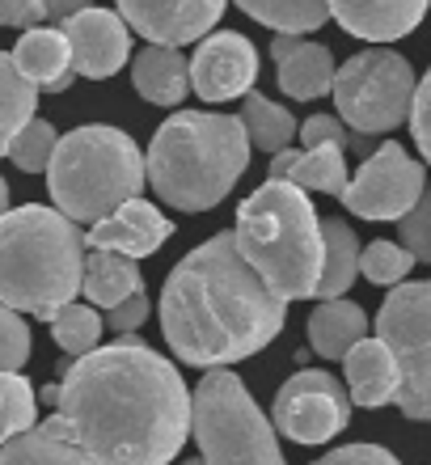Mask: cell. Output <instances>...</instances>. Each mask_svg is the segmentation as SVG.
Segmentation results:
<instances>
[{
    "instance_id": "obj_1",
    "label": "cell",
    "mask_w": 431,
    "mask_h": 465,
    "mask_svg": "<svg viewBox=\"0 0 431 465\" xmlns=\"http://www.w3.org/2000/svg\"><path fill=\"white\" fill-rule=\"evenodd\" d=\"M55 415L98 465H170L195 423V393L148 343H119L64 368Z\"/></svg>"
},
{
    "instance_id": "obj_2",
    "label": "cell",
    "mask_w": 431,
    "mask_h": 465,
    "mask_svg": "<svg viewBox=\"0 0 431 465\" xmlns=\"http://www.w3.org/2000/svg\"><path fill=\"white\" fill-rule=\"evenodd\" d=\"M284 322L288 301L246 262L233 229L195 245L161 288V334L191 368L241 364L275 343Z\"/></svg>"
},
{
    "instance_id": "obj_3",
    "label": "cell",
    "mask_w": 431,
    "mask_h": 465,
    "mask_svg": "<svg viewBox=\"0 0 431 465\" xmlns=\"http://www.w3.org/2000/svg\"><path fill=\"white\" fill-rule=\"evenodd\" d=\"M246 123L216 111H178L148 144V186L178 212H211L250 170Z\"/></svg>"
},
{
    "instance_id": "obj_4",
    "label": "cell",
    "mask_w": 431,
    "mask_h": 465,
    "mask_svg": "<svg viewBox=\"0 0 431 465\" xmlns=\"http://www.w3.org/2000/svg\"><path fill=\"white\" fill-rule=\"evenodd\" d=\"M85 258V232L60 208H9L0 216V305L51 322L81 292Z\"/></svg>"
},
{
    "instance_id": "obj_5",
    "label": "cell",
    "mask_w": 431,
    "mask_h": 465,
    "mask_svg": "<svg viewBox=\"0 0 431 465\" xmlns=\"http://www.w3.org/2000/svg\"><path fill=\"white\" fill-rule=\"evenodd\" d=\"M233 237L246 262L284 301L318 296L321 267H326V232H321V216L309 203V191L288 178H267L254 195L241 199Z\"/></svg>"
},
{
    "instance_id": "obj_6",
    "label": "cell",
    "mask_w": 431,
    "mask_h": 465,
    "mask_svg": "<svg viewBox=\"0 0 431 465\" xmlns=\"http://www.w3.org/2000/svg\"><path fill=\"white\" fill-rule=\"evenodd\" d=\"M148 183V161L136 140L119 127L89 123L60 135L47 165L51 203L76 224H98L127 199H140Z\"/></svg>"
},
{
    "instance_id": "obj_7",
    "label": "cell",
    "mask_w": 431,
    "mask_h": 465,
    "mask_svg": "<svg viewBox=\"0 0 431 465\" xmlns=\"http://www.w3.org/2000/svg\"><path fill=\"white\" fill-rule=\"evenodd\" d=\"M191 431L208 465H288L275 419L250 398L233 368H208V377L199 381Z\"/></svg>"
},
{
    "instance_id": "obj_8",
    "label": "cell",
    "mask_w": 431,
    "mask_h": 465,
    "mask_svg": "<svg viewBox=\"0 0 431 465\" xmlns=\"http://www.w3.org/2000/svg\"><path fill=\"white\" fill-rule=\"evenodd\" d=\"M419 76L402 51H356L334 76V111L359 135H385L410 123Z\"/></svg>"
},
{
    "instance_id": "obj_9",
    "label": "cell",
    "mask_w": 431,
    "mask_h": 465,
    "mask_svg": "<svg viewBox=\"0 0 431 465\" xmlns=\"http://www.w3.org/2000/svg\"><path fill=\"white\" fill-rule=\"evenodd\" d=\"M351 393L338 377L321 368H296L292 377L279 385L271 406V419L279 436L296 444H326L351 423Z\"/></svg>"
},
{
    "instance_id": "obj_10",
    "label": "cell",
    "mask_w": 431,
    "mask_h": 465,
    "mask_svg": "<svg viewBox=\"0 0 431 465\" xmlns=\"http://www.w3.org/2000/svg\"><path fill=\"white\" fill-rule=\"evenodd\" d=\"M427 191V170L402 144H381L372 153L338 199L359 221H402Z\"/></svg>"
},
{
    "instance_id": "obj_11",
    "label": "cell",
    "mask_w": 431,
    "mask_h": 465,
    "mask_svg": "<svg viewBox=\"0 0 431 465\" xmlns=\"http://www.w3.org/2000/svg\"><path fill=\"white\" fill-rule=\"evenodd\" d=\"M377 339L397 355L402 377L431 368V280H407L389 288L377 309Z\"/></svg>"
},
{
    "instance_id": "obj_12",
    "label": "cell",
    "mask_w": 431,
    "mask_h": 465,
    "mask_svg": "<svg viewBox=\"0 0 431 465\" xmlns=\"http://www.w3.org/2000/svg\"><path fill=\"white\" fill-rule=\"evenodd\" d=\"M259 81V47L237 30H216L191 55V89L203 102L246 98Z\"/></svg>"
},
{
    "instance_id": "obj_13",
    "label": "cell",
    "mask_w": 431,
    "mask_h": 465,
    "mask_svg": "<svg viewBox=\"0 0 431 465\" xmlns=\"http://www.w3.org/2000/svg\"><path fill=\"white\" fill-rule=\"evenodd\" d=\"M123 22L157 47L203 43L216 30L224 0H114Z\"/></svg>"
},
{
    "instance_id": "obj_14",
    "label": "cell",
    "mask_w": 431,
    "mask_h": 465,
    "mask_svg": "<svg viewBox=\"0 0 431 465\" xmlns=\"http://www.w3.org/2000/svg\"><path fill=\"white\" fill-rule=\"evenodd\" d=\"M68 43H73V68L76 76L89 81H106L132 60V25L123 22V13L114 9H85L76 13L68 25H60Z\"/></svg>"
},
{
    "instance_id": "obj_15",
    "label": "cell",
    "mask_w": 431,
    "mask_h": 465,
    "mask_svg": "<svg viewBox=\"0 0 431 465\" xmlns=\"http://www.w3.org/2000/svg\"><path fill=\"white\" fill-rule=\"evenodd\" d=\"M173 237V221H165V212L152 208L148 199H127L123 208H114L106 221L89 224L85 242L89 250H114L127 258H148Z\"/></svg>"
},
{
    "instance_id": "obj_16",
    "label": "cell",
    "mask_w": 431,
    "mask_h": 465,
    "mask_svg": "<svg viewBox=\"0 0 431 465\" xmlns=\"http://www.w3.org/2000/svg\"><path fill=\"white\" fill-rule=\"evenodd\" d=\"M431 0H330V17L351 38L394 43L419 30Z\"/></svg>"
},
{
    "instance_id": "obj_17",
    "label": "cell",
    "mask_w": 431,
    "mask_h": 465,
    "mask_svg": "<svg viewBox=\"0 0 431 465\" xmlns=\"http://www.w3.org/2000/svg\"><path fill=\"white\" fill-rule=\"evenodd\" d=\"M13 60H17L25 81H34L43 94H64L76 81L73 43H68L64 30H51V25L22 30L17 47H13Z\"/></svg>"
},
{
    "instance_id": "obj_18",
    "label": "cell",
    "mask_w": 431,
    "mask_h": 465,
    "mask_svg": "<svg viewBox=\"0 0 431 465\" xmlns=\"http://www.w3.org/2000/svg\"><path fill=\"white\" fill-rule=\"evenodd\" d=\"M343 368H347V393H351V402L368 406V411L394 402L397 385H402V364H397V355L381 339L356 343L351 355L343 360Z\"/></svg>"
},
{
    "instance_id": "obj_19",
    "label": "cell",
    "mask_w": 431,
    "mask_h": 465,
    "mask_svg": "<svg viewBox=\"0 0 431 465\" xmlns=\"http://www.w3.org/2000/svg\"><path fill=\"white\" fill-rule=\"evenodd\" d=\"M132 85L152 106H178L191 94V60L178 47L148 43L144 51H136V60H132Z\"/></svg>"
},
{
    "instance_id": "obj_20",
    "label": "cell",
    "mask_w": 431,
    "mask_h": 465,
    "mask_svg": "<svg viewBox=\"0 0 431 465\" xmlns=\"http://www.w3.org/2000/svg\"><path fill=\"white\" fill-rule=\"evenodd\" d=\"M0 465H98V461L68 436L60 415H51L38 428L13 436L9 444H0Z\"/></svg>"
},
{
    "instance_id": "obj_21",
    "label": "cell",
    "mask_w": 431,
    "mask_h": 465,
    "mask_svg": "<svg viewBox=\"0 0 431 465\" xmlns=\"http://www.w3.org/2000/svg\"><path fill=\"white\" fill-rule=\"evenodd\" d=\"M368 339V313L356 305V301H321L313 313H309V347L321 355V360H347L351 347Z\"/></svg>"
},
{
    "instance_id": "obj_22",
    "label": "cell",
    "mask_w": 431,
    "mask_h": 465,
    "mask_svg": "<svg viewBox=\"0 0 431 465\" xmlns=\"http://www.w3.org/2000/svg\"><path fill=\"white\" fill-rule=\"evenodd\" d=\"M81 292H85L89 305L114 309L123 301H132L136 292H144V275H140L136 258L114 254V250H89Z\"/></svg>"
},
{
    "instance_id": "obj_23",
    "label": "cell",
    "mask_w": 431,
    "mask_h": 465,
    "mask_svg": "<svg viewBox=\"0 0 431 465\" xmlns=\"http://www.w3.org/2000/svg\"><path fill=\"white\" fill-rule=\"evenodd\" d=\"M321 232H326V267H321V283H318V301H338V296L351 292V283L359 275V245L356 229L338 216H326L321 221Z\"/></svg>"
},
{
    "instance_id": "obj_24",
    "label": "cell",
    "mask_w": 431,
    "mask_h": 465,
    "mask_svg": "<svg viewBox=\"0 0 431 465\" xmlns=\"http://www.w3.org/2000/svg\"><path fill=\"white\" fill-rule=\"evenodd\" d=\"M334 55L330 47H321V43H300V47L279 64V89H284L288 98L296 102H318L326 94H334Z\"/></svg>"
},
{
    "instance_id": "obj_25",
    "label": "cell",
    "mask_w": 431,
    "mask_h": 465,
    "mask_svg": "<svg viewBox=\"0 0 431 465\" xmlns=\"http://www.w3.org/2000/svg\"><path fill=\"white\" fill-rule=\"evenodd\" d=\"M237 9L275 35H313L330 22V0H233Z\"/></svg>"
},
{
    "instance_id": "obj_26",
    "label": "cell",
    "mask_w": 431,
    "mask_h": 465,
    "mask_svg": "<svg viewBox=\"0 0 431 465\" xmlns=\"http://www.w3.org/2000/svg\"><path fill=\"white\" fill-rule=\"evenodd\" d=\"M237 119L246 123L250 144L262 148V153H271V157L284 153V148L296 140V132H300L292 111H284L279 102H271L267 94H254V89L241 98V114H237Z\"/></svg>"
},
{
    "instance_id": "obj_27",
    "label": "cell",
    "mask_w": 431,
    "mask_h": 465,
    "mask_svg": "<svg viewBox=\"0 0 431 465\" xmlns=\"http://www.w3.org/2000/svg\"><path fill=\"white\" fill-rule=\"evenodd\" d=\"M347 148L338 144H321V148H305L288 170V183H296L300 191H321V195H343L347 191Z\"/></svg>"
},
{
    "instance_id": "obj_28",
    "label": "cell",
    "mask_w": 431,
    "mask_h": 465,
    "mask_svg": "<svg viewBox=\"0 0 431 465\" xmlns=\"http://www.w3.org/2000/svg\"><path fill=\"white\" fill-rule=\"evenodd\" d=\"M38 94L43 89L34 81H25L13 51H0V132L17 135L38 111Z\"/></svg>"
},
{
    "instance_id": "obj_29",
    "label": "cell",
    "mask_w": 431,
    "mask_h": 465,
    "mask_svg": "<svg viewBox=\"0 0 431 465\" xmlns=\"http://www.w3.org/2000/svg\"><path fill=\"white\" fill-rule=\"evenodd\" d=\"M102 331H106V318H98V305H81V301L64 305L60 313L51 318V339L60 343L64 355H73V360L98 351Z\"/></svg>"
},
{
    "instance_id": "obj_30",
    "label": "cell",
    "mask_w": 431,
    "mask_h": 465,
    "mask_svg": "<svg viewBox=\"0 0 431 465\" xmlns=\"http://www.w3.org/2000/svg\"><path fill=\"white\" fill-rule=\"evenodd\" d=\"M38 428V393L22 372H0V444Z\"/></svg>"
},
{
    "instance_id": "obj_31",
    "label": "cell",
    "mask_w": 431,
    "mask_h": 465,
    "mask_svg": "<svg viewBox=\"0 0 431 465\" xmlns=\"http://www.w3.org/2000/svg\"><path fill=\"white\" fill-rule=\"evenodd\" d=\"M419 258L410 254L402 242H368L364 245V254H359V275L368 283H381V288H397V283H407V275L415 271Z\"/></svg>"
},
{
    "instance_id": "obj_32",
    "label": "cell",
    "mask_w": 431,
    "mask_h": 465,
    "mask_svg": "<svg viewBox=\"0 0 431 465\" xmlns=\"http://www.w3.org/2000/svg\"><path fill=\"white\" fill-rule=\"evenodd\" d=\"M55 148H60V132H55L47 119H38V114H34L22 132L13 135L9 157H13V165H17L22 173H47L51 157H55Z\"/></svg>"
},
{
    "instance_id": "obj_33",
    "label": "cell",
    "mask_w": 431,
    "mask_h": 465,
    "mask_svg": "<svg viewBox=\"0 0 431 465\" xmlns=\"http://www.w3.org/2000/svg\"><path fill=\"white\" fill-rule=\"evenodd\" d=\"M30 347H34V339H30L25 318L17 309L0 305V372H22L30 360Z\"/></svg>"
},
{
    "instance_id": "obj_34",
    "label": "cell",
    "mask_w": 431,
    "mask_h": 465,
    "mask_svg": "<svg viewBox=\"0 0 431 465\" xmlns=\"http://www.w3.org/2000/svg\"><path fill=\"white\" fill-rule=\"evenodd\" d=\"M372 135H359V132H347L343 119L334 114H313V119L300 123V144L305 148H321V144H338V148H368Z\"/></svg>"
},
{
    "instance_id": "obj_35",
    "label": "cell",
    "mask_w": 431,
    "mask_h": 465,
    "mask_svg": "<svg viewBox=\"0 0 431 465\" xmlns=\"http://www.w3.org/2000/svg\"><path fill=\"white\" fill-rule=\"evenodd\" d=\"M397 224H402V245H407L419 262H431V186Z\"/></svg>"
},
{
    "instance_id": "obj_36",
    "label": "cell",
    "mask_w": 431,
    "mask_h": 465,
    "mask_svg": "<svg viewBox=\"0 0 431 465\" xmlns=\"http://www.w3.org/2000/svg\"><path fill=\"white\" fill-rule=\"evenodd\" d=\"M394 406L415 423H431V368L427 372H415V377H402L394 393Z\"/></svg>"
},
{
    "instance_id": "obj_37",
    "label": "cell",
    "mask_w": 431,
    "mask_h": 465,
    "mask_svg": "<svg viewBox=\"0 0 431 465\" xmlns=\"http://www.w3.org/2000/svg\"><path fill=\"white\" fill-rule=\"evenodd\" d=\"M313 465H402L389 449H381V444H368V440H359V444H338L334 453L318 457Z\"/></svg>"
},
{
    "instance_id": "obj_38",
    "label": "cell",
    "mask_w": 431,
    "mask_h": 465,
    "mask_svg": "<svg viewBox=\"0 0 431 465\" xmlns=\"http://www.w3.org/2000/svg\"><path fill=\"white\" fill-rule=\"evenodd\" d=\"M410 132H415V144H419L423 161L431 165V68L419 81V94H415V111H410Z\"/></svg>"
},
{
    "instance_id": "obj_39",
    "label": "cell",
    "mask_w": 431,
    "mask_h": 465,
    "mask_svg": "<svg viewBox=\"0 0 431 465\" xmlns=\"http://www.w3.org/2000/svg\"><path fill=\"white\" fill-rule=\"evenodd\" d=\"M47 22V0H0V25L5 30H34Z\"/></svg>"
},
{
    "instance_id": "obj_40",
    "label": "cell",
    "mask_w": 431,
    "mask_h": 465,
    "mask_svg": "<svg viewBox=\"0 0 431 465\" xmlns=\"http://www.w3.org/2000/svg\"><path fill=\"white\" fill-rule=\"evenodd\" d=\"M148 296L144 292H136L132 301H123V305H114V309H106V326H111L114 334H132V331H140L148 322Z\"/></svg>"
},
{
    "instance_id": "obj_41",
    "label": "cell",
    "mask_w": 431,
    "mask_h": 465,
    "mask_svg": "<svg viewBox=\"0 0 431 465\" xmlns=\"http://www.w3.org/2000/svg\"><path fill=\"white\" fill-rule=\"evenodd\" d=\"M85 9H93V0H47V22L68 25L76 13H85Z\"/></svg>"
},
{
    "instance_id": "obj_42",
    "label": "cell",
    "mask_w": 431,
    "mask_h": 465,
    "mask_svg": "<svg viewBox=\"0 0 431 465\" xmlns=\"http://www.w3.org/2000/svg\"><path fill=\"white\" fill-rule=\"evenodd\" d=\"M300 43H305L300 35H275V38H271V47H267V51H271V60H275V64H284L288 55H292L296 47H300Z\"/></svg>"
},
{
    "instance_id": "obj_43",
    "label": "cell",
    "mask_w": 431,
    "mask_h": 465,
    "mask_svg": "<svg viewBox=\"0 0 431 465\" xmlns=\"http://www.w3.org/2000/svg\"><path fill=\"white\" fill-rule=\"evenodd\" d=\"M5 212H9V183L0 178V216H5Z\"/></svg>"
},
{
    "instance_id": "obj_44",
    "label": "cell",
    "mask_w": 431,
    "mask_h": 465,
    "mask_svg": "<svg viewBox=\"0 0 431 465\" xmlns=\"http://www.w3.org/2000/svg\"><path fill=\"white\" fill-rule=\"evenodd\" d=\"M9 148H13V135L0 132V157H9Z\"/></svg>"
},
{
    "instance_id": "obj_45",
    "label": "cell",
    "mask_w": 431,
    "mask_h": 465,
    "mask_svg": "<svg viewBox=\"0 0 431 465\" xmlns=\"http://www.w3.org/2000/svg\"><path fill=\"white\" fill-rule=\"evenodd\" d=\"M182 465H208V461H203V457H191V461H182Z\"/></svg>"
}]
</instances>
